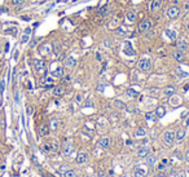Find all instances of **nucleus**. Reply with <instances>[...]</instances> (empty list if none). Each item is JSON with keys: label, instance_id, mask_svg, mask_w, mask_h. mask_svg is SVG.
I'll list each match as a JSON object with an SVG mask.
<instances>
[{"label": "nucleus", "instance_id": "nucleus-42", "mask_svg": "<svg viewBox=\"0 0 189 177\" xmlns=\"http://www.w3.org/2000/svg\"><path fill=\"white\" fill-rule=\"evenodd\" d=\"M27 114H32V107L31 106L27 107Z\"/></svg>", "mask_w": 189, "mask_h": 177}, {"label": "nucleus", "instance_id": "nucleus-29", "mask_svg": "<svg viewBox=\"0 0 189 177\" xmlns=\"http://www.w3.org/2000/svg\"><path fill=\"white\" fill-rule=\"evenodd\" d=\"M63 177H77V173H75V171L69 169V171H66V172H63Z\"/></svg>", "mask_w": 189, "mask_h": 177}, {"label": "nucleus", "instance_id": "nucleus-15", "mask_svg": "<svg viewBox=\"0 0 189 177\" xmlns=\"http://www.w3.org/2000/svg\"><path fill=\"white\" fill-rule=\"evenodd\" d=\"M77 164H83V163L87 162V154L84 153V151H80L79 154L77 155Z\"/></svg>", "mask_w": 189, "mask_h": 177}, {"label": "nucleus", "instance_id": "nucleus-5", "mask_svg": "<svg viewBox=\"0 0 189 177\" xmlns=\"http://www.w3.org/2000/svg\"><path fill=\"white\" fill-rule=\"evenodd\" d=\"M122 51H123V53L126 54V56H135V51H133L130 41H124L123 47H122Z\"/></svg>", "mask_w": 189, "mask_h": 177}, {"label": "nucleus", "instance_id": "nucleus-18", "mask_svg": "<svg viewBox=\"0 0 189 177\" xmlns=\"http://www.w3.org/2000/svg\"><path fill=\"white\" fill-rule=\"evenodd\" d=\"M185 137V129L184 128H179L175 132V140L176 141H183Z\"/></svg>", "mask_w": 189, "mask_h": 177}, {"label": "nucleus", "instance_id": "nucleus-31", "mask_svg": "<svg viewBox=\"0 0 189 177\" xmlns=\"http://www.w3.org/2000/svg\"><path fill=\"white\" fill-rule=\"evenodd\" d=\"M58 149H60V146H58V142H57V141H53V142H52V145H51V150L54 151V153H57Z\"/></svg>", "mask_w": 189, "mask_h": 177}, {"label": "nucleus", "instance_id": "nucleus-7", "mask_svg": "<svg viewBox=\"0 0 189 177\" xmlns=\"http://www.w3.org/2000/svg\"><path fill=\"white\" fill-rule=\"evenodd\" d=\"M71 153H73V145H71L70 141H65V143L62 146V154L65 156H69Z\"/></svg>", "mask_w": 189, "mask_h": 177}, {"label": "nucleus", "instance_id": "nucleus-10", "mask_svg": "<svg viewBox=\"0 0 189 177\" xmlns=\"http://www.w3.org/2000/svg\"><path fill=\"white\" fill-rule=\"evenodd\" d=\"M77 65V58L74 56H68L65 58V66L69 69H73Z\"/></svg>", "mask_w": 189, "mask_h": 177}, {"label": "nucleus", "instance_id": "nucleus-44", "mask_svg": "<svg viewBox=\"0 0 189 177\" xmlns=\"http://www.w3.org/2000/svg\"><path fill=\"white\" fill-rule=\"evenodd\" d=\"M155 177H166V176L163 175V173H159V175H157V176H155Z\"/></svg>", "mask_w": 189, "mask_h": 177}, {"label": "nucleus", "instance_id": "nucleus-26", "mask_svg": "<svg viewBox=\"0 0 189 177\" xmlns=\"http://www.w3.org/2000/svg\"><path fill=\"white\" fill-rule=\"evenodd\" d=\"M51 126H49V129H52V131H56L57 129V126H58V120L56 118H53V119H51Z\"/></svg>", "mask_w": 189, "mask_h": 177}, {"label": "nucleus", "instance_id": "nucleus-22", "mask_svg": "<svg viewBox=\"0 0 189 177\" xmlns=\"http://www.w3.org/2000/svg\"><path fill=\"white\" fill-rule=\"evenodd\" d=\"M172 57H174L176 61H183L184 60V54H183V52L179 51V49H176V51L172 52Z\"/></svg>", "mask_w": 189, "mask_h": 177}, {"label": "nucleus", "instance_id": "nucleus-33", "mask_svg": "<svg viewBox=\"0 0 189 177\" xmlns=\"http://www.w3.org/2000/svg\"><path fill=\"white\" fill-rule=\"evenodd\" d=\"M30 39V34H23V36H22V39H21V43L22 44H25V43H27Z\"/></svg>", "mask_w": 189, "mask_h": 177}, {"label": "nucleus", "instance_id": "nucleus-36", "mask_svg": "<svg viewBox=\"0 0 189 177\" xmlns=\"http://www.w3.org/2000/svg\"><path fill=\"white\" fill-rule=\"evenodd\" d=\"M145 118L148 119V120H153V118H154V113H146Z\"/></svg>", "mask_w": 189, "mask_h": 177}, {"label": "nucleus", "instance_id": "nucleus-37", "mask_svg": "<svg viewBox=\"0 0 189 177\" xmlns=\"http://www.w3.org/2000/svg\"><path fill=\"white\" fill-rule=\"evenodd\" d=\"M25 1H26V0H12V3L14 5H21V4H23Z\"/></svg>", "mask_w": 189, "mask_h": 177}, {"label": "nucleus", "instance_id": "nucleus-32", "mask_svg": "<svg viewBox=\"0 0 189 177\" xmlns=\"http://www.w3.org/2000/svg\"><path fill=\"white\" fill-rule=\"evenodd\" d=\"M155 156H149V159H148V164H149V167H153V165L155 164Z\"/></svg>", "mask_w": 189, "mask_h": 177}, {"label": "nucleus", "instance_id": "nucleus-3", "mask_svg": "<svg viewBox=\"0 0 189 177\" xmlns=\"http://www.w3.org/2000/svg\"><path fill=\"white\" fill-rule=\"evenodd\" d=\"M163 142L167 146H171L172 143L175 142V132L172 131H166L163 133Z\"/></svg>", "mask_w": 189, "mask_h": 177}, {"label": "nucleus", "instance_id": "nucleus-13", "mask_svg": "<svg viewBox=\"0 0 189 177\" xmlns=\"http://www.w3.org/2000/svg\"><path fill=\"white\" fill-rule=\"evenodd\" d=\"M133 177H146V169L143 167H137L133 171Z\"/></svg>", "mask_w": 189, "mask_h": 177}, {"label": "nucleus", "instance_id": "nucleus-41", "mask_svg": "<svg viewBox=\"0 0 189 177\" xmlns=\"http://www.w3.org/2000/svg\"><path fill=\"white\" fill-rule=\"evenodd\" d=\"M75 99H77V102H82V95H78Z\"/></svg>", "mask_w": 189, "mask_h": 177}, {"label": "nucleus", "instance_id": "nucleus-35", "mask_svg": "<svg viewBox=\"0 0 189 177\" xmlns=\"http://www.w3.org/2000/svg\"><path fill=\"white\" fill-rule=\"evenodd\" d=\"M106 8H108V4H105V5H102L101 8H100V10H99V16H101V14H104V12L106 10Z\"/></svg>", "mask_w": 189, "mask_h": 177}, {"label": "nucleus", "instance_id": "nucleus-17", "mask_svg": "<svg viewBox=\"0 0 189 177\" xmlns=\"http://www.w3.org/2000/svg\"><path fill=\"white\" fill-rule=\"evenodd\" d=\"M137 155L140 158H146L149 155V146H141L137 151Z\"/></svg>", "mask_w": 189, "mask_h": 177}, {"label": "nucleus", "instance_id": "nucleus-43", "mask_svg": "<svg viewBox=\"0 0 189 177\" xmlns=\"http://www.w3.org/2000/svg\"><path fill=\"white\" fill-rule=\"evenodd\" d=\"M185 126H189V115H188V118H187V120H185Z\"/></svg>", "mask_w": 189, "mask_h": 177}, {"label": "nucleus", "instance_id": "nucleus-45", "mask_svg": "<svg viewBox=\"0 0 189 177\" xmlns=\"http://www.w3.org/2000/svg\"><path fill=\"white\" fill-rule=\"evenodd\" d=\"M58 1H69V0H58Z\"/></svg>", "mask_w": 189, "mask_h": 177}, {"label": "nucleus", "instance_id": "nucleus-30", "mask_svg": "<svg viewBox=\"0 0 189 177\" xmlns=\"http://www.w3.org/2000/svg\"><path fill=\"white\" fill-rule=\"evenodd\" d=\"M114 106H115L117 109H124L126 105H124L122 101H119V99H115V101H114Z\"/></svg>", "mask_w": 189, "mask_h": 177}, {"label": "nucleus", "instance_id": "nucleus-28", "mask_svg": "<svg viewBox=\"0 0 189 177\" xmlns=\"http://www.w3.org/2000/svg\"><path fill=\"white\" fill-rule=\"evenodd\" d=\"M146 134V131L144 128H140L135 132V137H144Z\"/></svg>", "mask_w": 189, "mask_h": 177}, {"label": "nucleus", "instance_id": "nucleus-24", "mask_svg": "<svg viewBox=\"0 0 189 177\" xmlns=\"http://www.w3.org/2000/svg\"><path fill=\"white\" fill-rule=\"evenodd\" d=\"M180 101H181V99H180V97H177V96H174V95H172L168 102H170L171 106H177V105H180Z\"/></svg>", "mask_w": 189, "mask_h": 177}, {"label": "nucleus", "instance_id": "nucleus-2", "mask_svg": "<svg viewBox=\"0 0 189 177\" xmlns=\"http://www.w3.org/2000/svg\"><path fill=\"white\" fill-rule=\"evenodd\" d=\"M179 14H180V8L176 7V5H172V7H170L167 10H166V16H167V18H170V20L177 18Z\"/></svg>", "mask_w": 189, "mask_h": 177}, {"label": "nucleus", "instance_id": "nucleus-39", "mask_svg": "<svg viewBox=\"0 0 189 177\" xmlns=\"http://www.w3.org/2000/svg\"><path fill=\"white\" fill-rule=\"evenodd\" d=\"M175 177H185V175H184V172H177L176 175H175Z\"/></svg>", "mask_w": 189, "mask_h": 177}, {"label": "nucleus", "instance_id": "nucleus-1", "mask_svg": "<svg viewBox=\"0 0 189 177\" xmlns=\"http://www.w3.org/2000/svg\"><path fill=\"white\" fill-rule=\"evenodd\" d=\"M137 66L143 73H148V71L152 70V62H150V60L146 58V57H143V58L139 61Z\"/></svg>", "mask_w": 189, "mask_h": 177}, {"label": "nucleus", "instance_id": "nucleus-25", "mask_svg": "<svg viewBox=\"0 0 189 177\" xmlns=\"http://www.w3.org/2000/svg\"><path fill=\"white\" fill-rule=\"evenodd\" d=\"M135 20H136V14L133 12H128L126 14V21L127 22H130V23H133V22H135Z\"/></svg>", "mask_w": 189, "mask_h": 177}, {"label": "nucleus", "instance_id": "nucleus-19", "mask_svg": "<svg viewBox=\"0 0 189 177\" xmlns=\"http://www.w3.org/2000/svg\"><path fill=\"white\" fill-rule=\"evenodd\" d=\"M99 145H100V148H102V149H108V148L110 146V140H109V137H102V138H100Z\"/></svg>", "mask_w": 189, "mask_h": 177}, {"label": "nucleus", "instance_id": "nucleus-16", "mask_svg": "<svg viewBox=\"0 0 189 177\" xmlns=\"http://www.w3.org/2000/svg\"><path fill=\"white\" fill-rule=\"evenodd\" d=\"M53 96L54 97H61V96L65 93V87L63 85H58V87H56V88H53Z\"/></svg>", "mask_w": 189, "mask_h": 177}, {"label": "nucleus", "instance_id": "nucleus-47", "mask_svg": "<svg viewBox=\"0 0 189 177\" xmlns=\"http://www.w3.org/2000/svg\"><path fill=\"white\" fill-rule=\"evenodd\" d=\"M0 49H1V48H0ZM0 53H1V51H0Z\"/></svg>", "mask_w": 189, "mask_h": 177}, {"label": "nucleus", "instance_id": "nucleus-12", "mask_svg": "<svg viewBox=\"0 0 189 177\" xmlns=\"http://www.w3.org/2000/svg\"><path fill=\"white\" fill-rule=\"evenodd\" d=\"M62 75H63V69L61 67V66H58V67H56L54 70H52V73H51L52 78H56V79L61 78Z\"/></svg>", "mask_w": 189, "mask_h": 177}, {"label": "nucleus", "instance_id": "nucleus-11", "mask_svg": "<svg viewBox=\"0 0 189 177\" xmlns=\"http://www.w3.org/2000/svg\"><path fill=\"white\" fill-rule=\"evenodd\" d=\"M48 133H49V126L46 123H43L40 127H39V134L46 137V136H48Z\"/></svg>", "mask_w": 189, "mask_h": 177}, {"label": "nucleus", "instance_id": "nucleus-27", "mask_svg": "<svg viewBox=\"0 0 189 177\" xmlns=\"http://www.w3.org/2000/svg\"><path fill=\"white\" fill-rule=\"evenodd\" d=\"M127 95H128L130 97L135 98V97H137V96H139V92H137V91H135L133 88H128V89H127Z\"/></svg>", "mask_w": 189, "mask_h": 177}, {"label": "nucleus", "instance_id": "nucleus-4", "mask_svg": "<svg viewBox=\"0 0 189 177\" xmlns=\"http://www.w3.org/2000/svg\"><path fill=\"white\" fill-rule=\"evenodd\" d=\"M153 27V22L150 20H144V21H141L140 23H139V31L140 32H145V31H149Z\"/></svg>", "mask_w": 189, "mask_h": 177}, {"label": "nucleus", "instance_id": "nucleus-34", "mask_svg": "<svg viewBox=\"0 0 189 177\" xmlns=\"http://www.w3.org/2000/svg\"><path fill=\"white\" fill-rule=\"evenodd\" d=\"M117 34H118V35H123V34H126V29H124L123 26L118 27V30H117Z\"/></svg>", "mask_w": 189, "mask_h": 177}, {"label": "nucleus", "instance_id": "nucleus-20", "mask_svg": "<svg viewBox=\"0 0 189 177\" xmlns=\"http://www.w3.org/2000/svg\"><path fill=\"white\" fill-rule=\"evenodd\" d=\"M154 115H155L157 118H159V119L163 118V117L166 115V109H165L163 106H158L157 109H155V111H154Z\"/></svg>", "mask_w": 189, "mask_h": 177}, {"label": "nucleus", "instance_id": "nucleus-46", "mask_svg": "<svg viewBox=\"0 0 189 177\" xmlns=\"http://www.w3.org/2000/svg\"><path fill=\"white\" fill-rule=\"evenodd\" d=\"M188 30H189V25H188Z\"/></svg>", "mask_w": 189, "mask_h": 177}, {"label": "nucleus", "instance_id": "nucleus-38", "mask_svg": "<svg viewBox=\"0 0 189 177\" xmlns=\"http://www.w3.org/2000/svg\"><path fill=\"white\" fill-rule=\"evenodd\" d=\"M185 162H187L188 163V164H189V150H187V151H185Z\"/></svg>", "mask_w": 189, "mask_h": 177}, {"label": "nucleus", "instance_id": "nucleus-40", "mask_svg": "<svg viewBox=\"0 0 189 177\" xmlns=\"http://www.w3.org/2000/svg\"><path fill=\"white\" fill-rule=\"evenodd\" d=\"M3 89H4V85H3V82L0 80V96H1V93H3Z\"/></svg>", "mask_w": 189, "mask_h": 177}, {"label": "nucleus", "instance_id": "nucleus-9", "mask_svg": "<svg viewBox=\"0 0 189 177\" xmlns=\"http://www.w3.org/2000/svg\"><path fill=\"white\" fill-rule=\"evenodd\" d=\"M161 7H162V0H152L150 3V10L153 13L158 12V10L161 9Z\"/></svg>", "mask_w": 189, "mask_h": 177}, {"label": "nucleus", "instance_id": "nucleus-23", "mask_svg": "<svg viewBox=\"0 0 189 177\" xmlns=\"http://www.w3.org/2000/svg\"><path fill=\"white\" fill-rule=\"evenodd\" d=\"M163 93H165L166 96H172V95H175V87H174V85H167V87L163 89Z\"/></svg>", "mask_w": 189, "mask_h": 177}, {"label": "nucleus", "instance_id": "nucleus-8", "mask_svg": "<svg viewBox=\"0 0 189 177\" xmlns=\"http://www.w3.org/2000/svg\"><path fill=\"white\" fill-rule=\"evenodd\" d=\"M165 36L170 41H175L177 39V34L176 31H174V30H170V29H166L165 30Z\"/></svg>", "mask_w": 189, "mask_h": 177}, {"label": "nucleus", "instance_id": "nucleus-6", "mask_svg": "<svg viewBox=\"0 0 189 177\" xmlns=\"http://www.w3.org/2000/svg\"><path fill=\"white\" fill-rule=\"evenodd\" d=\"M34 67L35 70H37V73H43L44 71V67H46V65H44V61L40 60V58H34Z\"/></svg>", "mask_w": 189, "mask_h": 177}, {"label": "nucleus", "instance_id": "nucleus-14", "mask_svg": "<svg viewBox=\"0 0 189 177\" xmlns=\"http://www.w3.org/2000/svg\"><path fill=\"white\" fill-rule=\"evenodd\" d=\"M52 49V44L49 43V41H47V43H44L43 45L40 47V53L41 54H48L49 52H51Z\"/></svg>", "mask_w": 189, "mask_h": 177}, {"label": "nucleus", "instance_id": "nucleus-21", "mask_svg": "<svg viewBox=\"0 0 189 177\" xmlns=\"http://www.w3.org/2000/svg\"><path fill=\"white\" fill-rule=\"evenodd\" d=\"M188 48V41H187V39H184V38H183V39H180L179 41H177V49H179V51H185V49Z\"/></svg>", "mask_w": 189, "mask_h": 177}]
</instances>
